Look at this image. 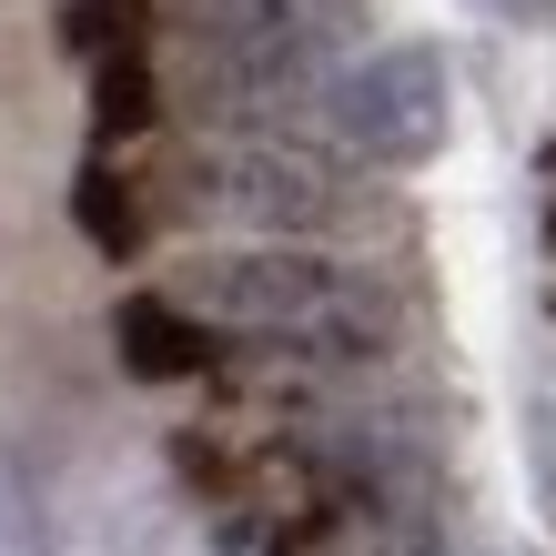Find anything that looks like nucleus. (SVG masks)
<instances>
[{
	"mask_svg": "<svg viewBox=\"0 0 556 556\" xmlns=\"http://www.w3.org/2000/svg\"><path fill=\"white\" fill-rule=\"evenodd\" d=\"M112 344H122V365H132L142 384L213 375V334H203V314H182L173 293H132V304L112 314Z\"/></svg>",
	"mask_w": 556,
	"mask_h": 556,
	"instance_id": "obj_4",
	"label": "nucleus"
},
{
	"mask_svg": "<svg viewBox=\"0 0 556 556\" xmlns=\"http://www.w3.org/2000/svg\"><path fill=\"white\" fill-rule=\"evenodd\" d=\"M142 30H152V0H72V11H61V41H72L81 61L142 51Z\"/></svg>",
	"mask_w": 556,
	"mask_h": 556,
	"instance_id": "obj_7",
	"label": "nucleus"
},
{
	"mask_svg": "<svg viewBox=\"0 0 556 556\" xmlns=\"http://www.w3.org/2000/svg\"><path fill=\"white\" fill-rule=\"evenodd\" d=\"M192 304L182 314H213L233 324V334H274L293 354H314V365H365V354L395 344V304L365 283V274H334L314 264V253H203V264L182 274Z\"/></svg>",
	"mask_w": 556,
	"mask_h": 556,
	"instance_id": "obj_1",
	"label": "nucleus"
},
{
	"mask_svg": "<svg viewBox=\"0 0 556 556\" xmlns=\"http://www.w3.org/2000/svg\"><path fill=\"white\" fill-rule=\"evenodd\" d=\"M72 223L91 233V253H112V264H132L142 253V192L112 173V162H81V182H72Z\"/></svg>",
	"mask_w": 556,
	"mask_h": 556,
	"instance_id": "obj_6",
	"label": "nucleus"
},
{
	"mask_svg": "<svg viewBox=\"0 0 556 556\" xmlns=\"http://www.w3.org/2000/svg\"><path fill=\"white\" fill-rule=\"evenodd\" d=\"M445 122H455V81H445V51L435 41L365 51L334 81V132L365 162H395V173H405V162H435L445 152Z\"/></svg>",
	"mask_w": 556,
	"mask_h": 556,
	"instance_id": "obj_3",
	"label": "nucleus"
},
{
	"mask_svg": "<svg viewBox=\"0 0 556 556\" xmlns=\"http://www.w3.org/2000/svg\"><path fill=\"white\" fill-rule=\"evenodd\" d=\"M192 223H253V233H314L334 223V173L283 132H213L173 162Z\"/></svg>",
	"mask_w": 556,
	"mask_h": 556,
	"instance_id": "obj_2",
	"label": "nucleus"
},
{
	"mask_svg": "<svg viewBox=\"0 0 556 556\" xmlns=\"http://www.w3.org/2000/svg\"><path fill=\"white\" fill-rule=\"evenodd\" d=\"M162 122V81H152V51H122V61H91V142H132Z\"/></svg>",
	"mask_w": 556,
	"mask_h": 556,
	"instance_id": "obj_5",
	"label": "nucleus"
}]
</instances>
